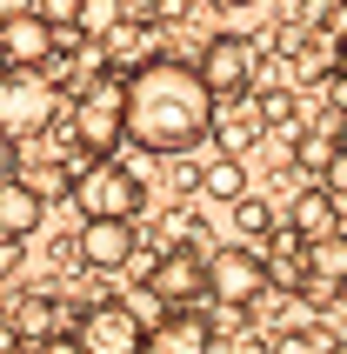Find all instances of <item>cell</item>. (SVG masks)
I'll return each mask as SVG.
<instances>
[{"label": "cell", "instance_id": "obj_18", "mask_svg": "<svg viewBox=\"0 0 347 354\" xmlns=\"http://www.w3.org/2000/svg\"><path fill=\"white\" fill-rule=\"evenodd\" d=\"M194 187H200L207 201H241V194H247V160H241V154H214L207 167L194 174Z\"/></svg>", "mask_w": 347, "mask_h": 354}, {"label": "cell", "instance_id": "obj_3", "mask_svg": "<svg viewBox=\"0 0 347 354\" xmlns=\"http://www.w3.org/2000/svg\"><path fill=\"white\" fill-rule=\"evenodd\" d=\"M120 74L114 67H100L87 87L74 94V167H94L120 147Z\"/></svg>", "mask_w": 347, "mask_h": 354}, {"label": "cell", "instance_id": "obj_1", "mask_svg": "<svg viewBox=\"0 0 347 354\" xmlns=\"http://www.w3.org/2000/svg\"><path fill=\"white\" fill-rule=\"evenodd\" d=\"M120 140H134L140 154H187L207 140V80L194 74V60L154 54L120 74Z\"/></svg>", "mask_w": 347, "mask_h": 354}, {"label": "cell", "instance_id": "obj_2", "mask_svg": "<svg viewBox=\"0 0 347 354\" xmlns=\"http://www.w3.org/2000/svg\"><path fill=\"white\" fill-rule=\"evenodd\" d=\"M60 120V80L47 67H7L0 74V134L7 140H40Z\"/></svg>", "mask_w": 347, "mask_h": 354}, {"label": "cell", "instance_id": "obj_13", "mask_svg": "<svg viewBox=\"0 0 347 354\" xmlns=\"http://www.w3.org/2000/svg\"><path fill=\"white\" fill-rule=\"evenodd\" d=\"M334 227H341V201H334L328 187H301V194L288 201V234L294 241H328Z\"/></svg>", "mask_w": 347, "mask_h": 354}, {"label": "cell", "instance_id": "obj_21", "mask_svg": "<svg viewBox=\"0 0 347 354\" xmlns=\"http://www.w3.org/2000/svg\"><path fill=\"white\" fill-rule=\"evenodd\" d=\"M54 315H60V301H54V295H20V301H14V328H20V341L54 335Z\"/></svg>", "mask_w": 347, "mask_h": 354}, {"label": "cell", "instance_id": "obj_4", "mask_svg": "<svg viewBox=\"0 0 347 354\" xmlns=\"http://www.w3.org/2000/svg\"><path fill=\"white\" fill-rule=\"evenodd\" d=\"M74 348L80 354H140L147 348V315H140L134 301H87V308H74Z\"/></svg>", "mask_w": 347, "mask_h": 354}, {"label": "cell", "instance_id": "obj_24", "mask_svg": "<svg viewBox=\"0 0 347 354\" xmlns=\"http://www.w3.org/2000/svg\"><path fill=\"white\" fill-rule=\"evenodd\" d=\"M308 40H314V27H301V20H281V27H274V34H268V47H274V54H281V60H294V54H301V47H308Z\"/></svg>", "mask_w": 347, "mask_h": 354}, {"label": "cell", "instance_id": "obj_30", "mask_svg": "<svg viewBox=\"0 0 347 354\" xmlns=\"http://www.w3.org/2000/svg\"><path fill=\"white\" fill-rule=\"evenodd\" d=\"M334 80H341V94H347V27L334 34Z\"/></svg>", "mask_w": 347, "mask_h": 354}, {"label": "cell", "instance_id": "obj_11", "mask_svg": "<svg viewBox=\"0 0 347 354\" xmlns=\"http://www.w3.org/2000/svg\"><path fill=\"white\" fill-rule=\"evenodd\" d=\"M140 354H214V321L200 308H167L160 321H147V348Z\"/></svg>", "mask_w": 347, "mask_h": 354}, {"label": "cell", "instance_id": "obj_8", "mask_svg": "<svg viewBox=\"0 0 347 354\" xmlns=\"http://www.w3.org/2000/svg\"><path fill=\"white\" fill-rule=\"evenodd\" d=\"M140 254V227L120 214H80V234H74V268H94V274H120L134 268Z\"/></svg>", "mask_w": 347, "mask_h": 354}, {"label": "cell", "instance_id": "obj_23", "mask_svg": "<svg viewBox=\"0 0 347 354\" xmlns=\"http://www.w3.org/2000/svg\"><path fill=\"white\" fill-rule=\"evenodd\" d=\"M321 348H334V341L328 335H301V328H281L268 341V354H321Z\"/></svg>", "mask_w": 347, "mask_h": 354}, {"label": "cell", "instance_id": "obj_31", "mask_svg": "<svg viewBox=\"0 0 347 354\" xmlns=\"http://www.w3.org/2000/svg\"><path fill=\"white\" fill-rule=\"evenodd\" d=\"M214 7H247V0H214Z\"/></svg>", "mask_w": 347, "mask_h": 354}, {"label": "cell", "instance_id": "obj_17", "mask_svg": "<svg viewBox=\"0 0 347 354\" xmlns=\"http://www.w3.org/2000/svg\"><path fill=\"white\" fill-rule=\"evenodd\" d=\"M74 174H80L74 160H54V154H34V160H27V154H20V180H27L40 201H67V194H74Z\"/></svg>", "mask_w": 347, "mask_h": 354}, {"label": "cell", "instance_id": "obj_28", "mask_svg": "<svg viewBox=\"0 0 347 354\" xmlns=\"http://www.w3.org/2000/svg\"><path fill=\"white\" fill-rule=\"evenodd\" d=\"M20 248H27V241H14V234H0V281H7V274H14V268H20Z\"/></svg>", "mask_w": 347, "mask_h": 354}, {"label": "cell", "instance_id": "obj_20", "mask_svg": "<svg viewBox=\"0 0 347 354\" xmlns=\"http://www.w3.org/2000/svg\"><path fill=\"white\" fill-rule=\"evenodd\" d=\"M227 207H234V227H241V241H254V248H261V241H274V234H281V214H274L268 201L241 194V201H227Z\"/></svg>", "mask_w": 347, "mask_h": 354}, {"label": "cell", "instance_id": "obj_19", "mask_svg": "<svg viewBox=\"0 0 347 354\" xmlns=\"http://www.w3.org/2000/svg\"><path fill=\"white\" fill-rule=\"evenodd\" d=\"M308 281L347 288V234H341V227H334L328 241H308Z\"/></svg>", "mask_w": 347, "mask_h": 354}, {"label": "cell", "instance_id": "obj_26", "mask_svg": "<svg viewBox=\"0 0 347 354\" xmlns=\"http://www.w3.org/2000/svg\"><path fill=\"white\" fill-rule=\"evenodd\" d=\"M321 187H328V194H334V201H341V194H347V147H334V154H328V160H321Z\"/></svg>", "mask_w": 347, "mask_h": 354}, {"label": "cell", "instance_id": "obj_12", "mask_svg": "<svg viewBox=\"0 0 347 354\" xmlns=\"http://www.w3.org/2000/svg\"><path fill=\"white\" fill-rule=\"evenodd\" d=\"M47 54H54V27H47L34 7L0 14V60H7V67H47Z\"/></svg>", "mask_w": 347, "mask_h": 354}, {"label": "cell", "instance_id": "obj_27", "mask_svg": "<svg viewBox=\"0 0 347 354\" xmlns=\"http://www.w3.org/2000/svg\"><path fill=\"white\" fill-rule=\"evenodd\" d=\"M27 354H80V348H74V335H60V328H54V335L27 341Z\"/></svg>", "mask_w": 347, "mask_h": 354}, {"label": "cell", "instance_id": "obj_22", "mask_svg": "<svg viewBox=\"0 0 347 354\" xmlns=\"http://www.w3.org/2000/svg\"><path fill=\"white\" fill-rule=\"evenodd\" d=\"M120 20H127V0H80L74 34H80V40H100L107 27H120Z\"/></svg>", "mask_w": 347, "mask_h": 354}, {"label": "cell", "instance_id": "obj_25", "mask_svg": "<svg viewBox=\"0 0 347 354\" xmlns=\"http://www.w3.org/2000/svg\"><path fill=\"white\" fill-rule=\"evenodd\" d=\"M34 14L54 27V34H74V14H80V0H34Z\"/></svg>", "mask_w": 347, "mask_h": 354}, {"label": "cell", "instance_id": "obj_14", "mask_svg": "<svg viewBox=\"0 0 347 354\" xmlns=\"http://www.w3.org/2000/svg\"><path fill=\"white\" fill-rule=\"evenodd\" d=\"M100 47V60L114 67V74H127V67H140V60H154V20H120V27H107V34L94 40Z\"/></svg>", "mask_w": 347, "mask_h": 354}, {"label": "cell", "instance_id": "obj_9", "mask_svg": "<svg viewBox=\"0 0 347 354\" xmlns=\"http://www.w3.org/2000/svg\"><path fill=\"white\" fill-rule=\"evenodd\" d=\"M194 74L207 80V94H247L254 74H261V40H247V34H214V40H200Z\"/></svg>", "mask_w": 347, "mask_h": 354}, {"label": "cell", "instance_id": "obj_16", "mask_svg": "<svg viewBox=\"0 0 347 354\" xmlns=\"http://www.w3.org/2000/svg\"><path fill=\"white\" fill-rule=\"evenodd\" d=\"M261 261H268V288H281V295H301L308 288V241H294L288 227H281V248L261 254Z\"/></svg>", "mask_w": 347, "mask_h": 354}, {"label": "cell", "instance_id": "obj_33", "mask_svg": "<svg viewBox=\"0 0 347 354\" xmlns=\"http://www.w3.org/2000/svg\"><path fill=\"white\" fill-rule=\"evenodd\" d=\"M341 234H347V207H341Z\"/></svg>", "mask_w": 347, "mask_h": 354}, {"label": "cell", "instance_id": "obj_10", "mask_svg": "<svg viewBox=\"0 0 347 354\" xmlns=\"http://www.w3.org/2000/svg\"><path fill=\"white\" fill-rule=\"evenodd\" d=\"M261 134H268V120H261V107H254V87H247V94H214L207 140L221 147V154H241V160H247L254 147H261Z\"/></svg>", "mask_w": 347, "mask_h": 354}, {"label": "cell", "instance_id": "obj_29", "mask_svg": "<svg viewBox=\"0 0 347 354\" xmlns=\"http://www.w3.org/2000/svg\"><path fill=\"white\" fill-rule=\"evenodd\" d=\"M14 174H20V140L0 134V180H14Z\"/></svg>", "mask_w": 347, "mask_h": 354}, {"label": "cell", "instance_id": "obj_15", "mask_svg": "<svg viewBox=\"0 0 347 354\" xmlns=\"http://www.w3.org/2000/svg\"><path fill=\"white\" fill-rule=\"evenodd\" d=\"M40 214H47V201L27 187V180H0V234H14V241H34L40 234Z\"/></svg>", "mask_w": 347, "mask_h": 354}, {"label": "cell", "instance_id": "obj_32", "mask_svg": "<svg viewBox=\"0 0 347 354\" xmlns=\"http://www.w3.org/2000/svg\"><path fill=\"white\" fill-rule=\"evenodd\" d=\"M321 354H347V348H341V341H334V348H321Z\"/></svg>", "mask_w": 347, "mask_h": 354}, {"label": "cell", "instance_id": "obj_5", "mask_svg": "<svg viewBox=\"0 0 347 354\" xmlns=\"http://www.w3.org/2000/svg\"><path fill=\"white\" fill-rule=\"evenodd\" d=\"M80 207V214H120V221H140V207H147V180L127 167L120 154L94 160V167H80L74 174V194H67Z\"/></svg>", "mask_w": 347, "mask_h": 354}, {"label": "cell", "instance_id": "obj_6", "mask_svg": "<svg viewBox=\"0 0 347 354\" xmlns=\"http://www.w3.org/2000/svg\"><path fill=\"white\" fill-rule=\"evenodd\" d=\"M268 295V261L254 241H234V248H207V301L221 308H254Z\"/></svg>", "mask_w": 347, "mask_h": 354}, {"label": "cell", "instance_id": "obj_7", "mask_svg": "<svg viewBox=\"0 0 347 354\" xmlns=\"http://www.w3.org/2000/svg\"><path fill=\"white\" fill-rule=\"evenodd\" d=\"M140 281H147V295H154L160 308H187V301L207 295V248L174 241L167 254H154L147 268H140Z\"/></svg>", "mask_w": 347, "mask_h": 354}]
</instances>
